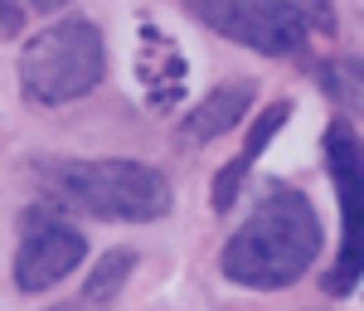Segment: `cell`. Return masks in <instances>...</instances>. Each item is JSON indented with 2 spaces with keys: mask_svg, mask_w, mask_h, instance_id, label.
Wrapping results in <instances>:
<instances>
[{
  "mask_svg": "<svg viewBox=\"0 0 364 311\" xmlns=\"http://www.w3.org/2000/svg\"><path fill=\"white\" fill-rule=\"evenodd\" d=\"M321 243H326V228L311 195L296 190L291 180H267L257 204L243 214V224L228 233L219 273L248 292H282L316 268Z\"/></svg>",
  "mask_w": 364,
  "mask_h": 311,
  "instance_id": "obj_1",
  "label": "cell"
},
{
  "mask_svg": "<svg viewBox=\"0 0 364 311\" xmlns=\"http://www.w3.org/2000/svg\"><path fill=\"white\" fill-rule=\"evenodd\" d=\"M44 204L83 214L97 224H156L175 209V190L156 166L132 156H87V161H39Z\"/></svg>",
  "mask_w": 364,
  "mask_h": 311,
  "instance_id": "obj_2",
  "label": "cell"
},
{
  "mask_svg": "<svg viewBox=\"0 0 364 311\" xmlns=\"http://www.w3.org/2000/svg\"><path fill=\"white\" fill-rule=\"evenodd\" d=\"M15 78H20V97L29 107L78 102L107 78V39L87 15H63L25 39Z\"/></svg>",
  "mask_w": 364,
  "mask_h": 311,
  "instance_id": "obj_3",
  "label": "cell"
},
{
  "mask_svg": "<svg viewBox=\"0 0 364 311\" xmlns=\"http://www.w3.org/2000/svg\"><path fill=\"white\" fill-rule=\"evenodd\" d=\"M180 5L219 39L267 58L301 54L311 39V25L291 0H180Z\"/></svg>",
  "mask_w": 364,
  "mask_h": 311,
  "instance_id": "obj_4",
  "label": "cell"
},
{
  "mask_svg": "<svg viewBox=\"0 0 364 311\" xmlns=\"http://www.w3.org/2000/svg\"><path fill=\"white\" fill-rule=\"evenodd\" d=\"M321 151H326V170L336 180V195H340V219H345V238H340V258L336 268L321 278L326 297H350L360 287L364 273V156H360V137L355 127L336 117L321 137Z\"/></svg>",
  "mask_w": 364,
  "mask_h": 311,
  "instance_id": "obj_5",
  "label": "cell"
},
{
  "mask_svg": "<svg viewBox=\"0 0 364 311\" xmlns=\"http://www.w3.org/2000/svg\"><path fill=\"white\" fill-rule=\"evenodd\" d=\"M87 263V233L63 209L54 204H34L20 219V243H15V263L10 278L25 297L54 292L58 283H68Z\"/></svg>",
  "mask_w": 364,
  "mask_h": 311,
  "instance_id": "obj_6",
  "label": "cell"
},
{
  "mask_svg": "<svg viewBox=\"0 0 364 311\" xmlns=\"http://www.w3.org/2000/svg\"><path fill=\"white\" fill-rule=\"evenodd\" d=\"M136 73H141V93L151 112H180L185 102V83H190V58L180 54V44L166 29L141 25L136 39Z\"/></svg>",
  "mask_w": 364,
  "mask_h": 311,
  "instance_id": "obj_7",
  "label": "cell"
},
{
  "mask_svg": "<svg viewBox=\"0 0 364 311\" xmlns=\"http://www.w3.org/2000/svg\"><path fill=\"white\" fill-rule=\"evenodd\" d=\"M291 97H277V102H267V112H257V122L248 127V137H243V151L228 161L219 175H214V185H209V204H214V214H228L238 195H243V180L252 175V166L262 161V151L277 142V132L291 122Z\"/></svg>",
  "mask_w": 364,
  "mask_h": 311,
  "instance_id": "obj_8",
  "label": "cell"
},
{
  "mask_svg": "<svg viewBox=\"0 0 364 311\" xmlns=\"http://www.w3.org/2000/svg\"><path fill=\"white\" fill-rule=\"evenodd\" d=\"M252 102H257V83H252V78H228V83L209 88L195 107L185 112L180 137H185L190 146L219 142V137H228L233 127H243V117L252 112Z\"/></svg>",
  "mask_w": 364,
  "mask_h": 311,
  "instance_id": "obj_9",
  "label": "cell"
},
{
  "mask_svg": "<svg viewBox=\"0 0 364 311\" xmlns=\"http://www.w3.org/2000/svg\"><path fill=\"white\" fill-rule=\"evenodd\" d=\"M141 253L136 248H107V253L97 258L92 268L83 273V287H78V297H68V302H54V307L44 311H112L117 297H122V287L132 283V273H136Z\"/></svg>",
  "mask_w": 364,
  "mask_h": 311,
  "instance_id": "obj_10",
  "label": "cell"
},
{
  "mask_svg": "<svg viewBox=\"0 0 364 311\" xmlns=\"http://www.w3.org/2000/svg\"><path fill=\"white\" fill-rule=\"evenodd\" d=\"M355 68H360L355 58H350V63H321L316 78H321V88H326L336 102H350V107H355V102H360V73H355Z\"/></svg>",
  "mask_w": 364,
  "mask_h": 311,
  "instance_id": "obj_11",
  "label": "cell"
},
{
  "mask_svg": "<svg viewBox=\"0 0 364 311\" xmlns=\"http://www.w3.org/2000/svg\"><path fill=\"white\" fill-rule=\"evenodd\" d=\"M63 5H73V0H0V29L15 34L29 15H58Z\"/></svg>",
  "mask_w": 364,
  "mask_h": 311,
  "instance_id": "obj_12",
  "label": "cell"
},
{
  "mask_svg": "<svg viewBox=\"0 0 364 311\" xmlns=\"http://www.w3.org/2000/svg\"><path fill=\"white\" fill-rule=\"evenodd\" d=\"M301 10V20L311 25V34H336V0H291Z\"/></svg>",
  "mask_w": 364,
  "mask_h": 311,
  "instance_id": "obj_13",
  "label": "cell"
}]
</instances>
